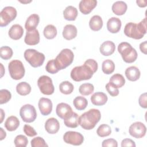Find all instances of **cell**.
I'll use <instances>...</instances> for the list:
<instances>
[{
    "mask_svg": "<svg viewBox=\"0 0 147 147\" xmlns=\"http://www.w3.org/2000/svg\"><path fill=\"white\" fill-rule=\"evenodd\" d=\"M98 69V63L94 59H88L80 66L74 67L71 72V78L75 82L90 79Z\"/></svg>",
    "mask_w": 147,
    "mask_h": 147,
    "instance_id": "cell-1",
    "label": "cell"
},
{
    "mask_svg": "<svg viewBox=\"0 0 147 147\" xmlns=\"http://www.w3.org/2000/svg\"><path fill=\"white\" fill-rule=\"evenodd\" d=\"M146 18H145L138 24L134 22L126 24L123 32L128 37L139 40L142 38L146 34Z\"/></svg>",
    "mask_w": 147,
    "mask_h": 147,
    "instance_id": "cell-2",
    "label": "cell"
},
{
    "mask_svg": "<svg viewBox=\"0 0 147 147\" xmlns=\"http://www.w3.org/2000/svg\"><path fill=\"white\" fill-rule=\"evenodd\" d=\"M101 114L99 110L90 109L79 117V125L85 130L92 129L100 121Z\"/></svg>",
    "mask_w": 147,
    "mask_h": 147,
    "instance_id": "cell-3",
    "label": "cell"
},
{
    "mask_svg": "<svg viewBox=\"0 0 147 147\" xmlns=\"http://www.w3.org/2000/svg\"><path fill=\"white\" fill-rule=\"evenodd\" d=\"M74 55L72 51L68 48L62 49L55 60V63L59 70L63 69L72 63Z\"/></svg>",
    "mask_w": 147,
    "mask_h": 147,
    "instance_id": "cell-4",
    "label": "cell"
},
{
    "mask_svg": "<svg viewBox=\"0 0 147 147\" xmlns=\"http://www.w3.org/2000/svg\"><path fill=\"white\" fill-rule=\"evenodd\" d=\"M118 52L121 54L123 61L127 63H131L137 58V52L131 45L127 42H122L118 46Z\"/></svg>",
    "mask_w": 147,
    "mask_h": 147,
    "instance_id": "cell-5",
    "label": "cell"
},
{
    "mask_svg": "<svg viewBox=\"0 0 147 147\" xmlns=\"http://www.w3.org/2000/svg\"><path fill=\"white\" fill-rule=\"evenodd\" d=\"M24 56L26 61L34 68L41 66L45 60L44 55L34 49H26L24 52Z\"/></svg>",
    "mask_w": 147,
    "mask_h": 147,
    "instance_id": "cell-6",
    "label": "cell"
},
{
    "mask_svg": "<svg viewBox=\"0 0 147 147\" xmlns=\"http://www.w3.org/2000/svg\"><path fill=\"white\" fill-rule=\"evenodd\" d=\"M11 78L14 80L21 79L25 75V68L22 63L18 60H11L8 65Z\"/></svg>",
    "mask_w": 147,
    "mask_h": 147,
    "instance_id": "cell-7",
    "label": "cell"
},
{
    "mask_svg": "<svg viewBox=\"0 0 147 147\" xmlns=\"http://www.w3.org/2000/svg\"><path fill=\"white\" fill-rule=\"evenodd\" d=\"M17 16V10L12 6L5 7L0 13V26H7L11 21H13Z\"/></svg>",
    "mask_w": 147,
    "mask_h": 147,
    "instance_id": "cell-8",
    "label": "cell"
},
{
    "mask_svg": "<svg viewBox=\"0 0 147 147\" xmlns=\"http://www.w3.org/2000/svg\"><path fill=\"white\" fill-rule=\"evenodd\" d=\"M37 85L41 93L44 95H50L54 92L55 87L52 80L47 75H42L38 78Z\"/></svg>",
    "mask_w": 147,
    "mask_h": 147,
    "instance_id": "cell-9",
    "label": "cell"
},
{
    "mask_svg": "<svg viewBox=\"0 0 147 147\" xmlns=\"http://www.w3.org/2000/svg\"><path fill=\"white\" fill-rule=\"evenodd\" d=\"M20 115L23 121L26 123H31L34 121L37 117L35 107L30 104H26L21 107Z\"/></svg>",
    "mask_w": 147,
    "mask_h": 147,
    "instance_id": "cell-10",
    "label": "cell"
},
{
    "mask_svg": "<svg viewBox=\"0 0 147 147\" xmlns=\"http://www.w3.org/2000/svg\"><path fill=\"white\" fill-rule=\"evenodd\" d=\"M63 140L67 144L73 145H80L84 141L83 136L77 131H68L63 136Z\"/></svg>",
    "mask_w": 147,
    "mask_h": 147,
    "instance_id": "cell-11",
    "label": "cell"
},
{
    "mask_svg": "<svg viewBox=\"0 0 147 147\" xmlns=\"http://www.w3.org/2000/svg\"><path fill=\"white\" fill-rule=\"evenodd\" d=\"M129 132L131 136L136 138H141L145 136L146 132V127L143 123L136 122L130 126Z\"/></svg>",
    "mask_w": 147,
    "mask_h": 147,
    "instance_id": "cell-12",
    "label": "cell"
},
{
    "mask_svg": "<svg viewBox=\"0 0 147 147\" xmlns=\"http://www.w3.org/2000/svg\"><path fill=\"white\" fill-rule=\"evenodd\" d=\"M38 108L43 115H48L52 112V103L51 99L47 98H41L38 101Z\"/></svg>",
    "mask_w": 147,
    "mask_h": 147,
    "instance_id": "cell-13",
    "label": "cell"
},
{
    "mask_svg": "<svg viewBox=\"0 0 147 147\" xmlns=\"http://www.w3.org/2000/svg\"><path fill=\"white\" fill-rule=\"evenodd\" d=\"M24 41L28 45H37L40 41V34L36 29L26 31Z\"/></svg>",
    "mask_w": 147,
    "mask_h": 147,
    "instance_id": "cell-14",
    "label": "cell"
},
{
    "mask_svg": "<svg viewBox=\"0 0 147 147\" xmlns=\"http://www.w3.org/2000/svg\"><path fill=\"white\" fill-rule=\"evenodd\" d=\"M73 112L71 107L65 103H59L56 109L57 115L61 119H65Z\"/></svg>",
    "mask_w": 147,
    "mask_h": 147,
    "instance_id": "cell-15",
    "label": "cell"
},
{
    "mask_svg": "<svg viewBox=\"0 0 147 147\" xmlns=\"http://www.w3.org/2000/svg\"><path fill=\"white\" fill-rule=\"evenodd\" d=\"M97 1L96 0H82L79 5L80 12L83 14H88L96 7Z\"/></svg>",
    "mask_w": 147,
    "mask_h": 147,
    "instance_id": "cell-16",
    "label": "cell"
},
{
    "mask_svg": "<svg viewBox=\"0 0 147 147\" xmlns=\"http://www.w3.org/2000/svg\"><path fill=\"white\" fill-rule=\"evenodd\" d=\"M59 129L60 123L55 118H50L46 121L45 123V129L49 134H56Z\"/></svg>",
    "mask_w": 147,
    "mask_h": 147,
    "instance_id": "cell-17",
    "label": "cell"
},
{
    "mask_svg": "<svg viewBox=\"0 0 147 147\" xmlns=\"http://www.w3.org/2000/svg\"><path fill=\"white\" fill-rule=\"evenodd\" d=\"M121 21L117 17H111L107 21V28L111 33H118L121 28Z\"/></svg>",
    "mask_w": 147,
    "mask_h": 147,
    "instance_id": "cell-18",
    "label": "cell"
},
{
    "mask_svg": "<svg viewBox=\"0 0 147 147\" xmlns=\"http://www.w3.org/2000/svg\"><path fill=\"white\" fill-rule=\"evenodd\" d=\"M115 46L113 42L111 41H106L103 42L99 48L100 52L105 56L111 55L115 51Z\"/></svg>",
    "mask_w": 147,
    "mask_h": 147,
    "instance_id": "cell-19",
    "label": "cell"
},
{
    "mask_svg": "<svg viewBox=\"0 0 147 147\" xmlns=\"http://www.w3.org/2000/svg\"><path fill=\"white\" fill-rule=\"evenodd\" d=\"M24 34L23 28L19 24H14L10 28L8 34L9 37L14 40L20 39Z\"/></svg>",
    "mask_w": 147,
    "mask_h": 147,
    "instance_id": "cell-20",
    "label": "cell"
},
{
    "mask_svg": "<svg viewBox=\"0 0 147 147\" xmlns=\"http://www.w3.org/2000/svg\"><path fill=\"white\" fill-rule=\"evenodd\" d=\"M77 33V28L75 25L68 24L64 27L63 30V36L65 39L70 40L76 37Z\"/></svg>",
    "mask_w": 147,
    "mask_h": 147,
    "instance_id": "cell-21",
    "label": "cell"
},
{
    "mask_svg": "<svg viewBox=\"0 0 147 147\" xmlns=\"http://www.w3.org/2000/svg\"><path fill=\"white\" fill-rule=\"evenodd\" d=\"M107 96L102 92H96L91 96V101L94 105L103 106L107 101Z\"/></svg>",
    "mask_w": 147,
    "mask_h": 147,
    "instance_id": "cell-22",
    "label": "cell"
},
{
    "mask_svg": "<svg viewBox=\"0 0 147 147\" xmlns=\"http://www.w3.org/2000/svg\"><path fill=\"white\" fill-rule=\"evenodd\" d=\"M125 74L129 80L134 82L140 78L141 73L137 67L135 66H131L126 69Z\"/></svg>",
    "mask_w": 147,
    "mask_h": 147,
    "instance_id": "cell-23",
    "label": "cell"
},
{
    "mask_svg": "<svg viewBox=\"0 0 147 147\" xmlns=\"http://www.w3.org/2000/svg\"><path fill=\"white\" fill-rule=\"evenodd\" d=\"M40 21L39 16L37 14H31L26 20L25 24V28L26 31L36 29Z\"/></svg>",
    "mask_w": 147,
    "mask_h": 147,
    "instance_id": "cell-24",
    "label": "cell"
},
{
    "mask_svg": "<svg viewBox=\"0 0 147 147\" xmlns=\"http://www.w3.org/2000/svg\"><path fill=\"white\" fill-rule=\"evenodd\" d=\"M65 125L68 127L76 128L79 125V117L75 112H72L68 117L64 119Z\"/></svg>",
    "mask_w": 147,
    "mask_h": 147,
    "instance_id": "cell-25",
    "label": "cell"
},
{
    "mask_svg": "<svg viewBox=\"0 0 147 147\" xmlns=\"http://www.w3.org/2000/svg\"><path fill=\"white\" fill-rule=\"evenodd\" d=\"M20 125L19 119L14 115L9 117L5 122V128L9 131H13L16 130Z\"/></svg>",
    "mask_w": 147,
    "mask_h": 147,
    "instance_id": "cell-26",
    "label": "cell"
},
{
    "mask_svg": "<svg viewBox=\"0 0 147 147\" xmlns=\"http://www.w3.org/2000/svg\"><path fill=\"white\" fill-rule=\"evenodd\" d=\"M127 4L123 1H117L112 5L113 12L117 16H122L125 13L127 10Z\"/></svg>",
    "mask_w": 147,
    "mask_h": 147,
    "instance_id": "cell-27",
    "label": "cell"
},
{
    "mask_svg": "<svg viewBox=\"0 0 147 147\" xmlns=\"http://www.w3.org/2000/svg\"><path fill=\"white\" fill-rule=\"evenodd\" d=\"M78 10L72 6H68L63 11V17L68 21H74L78 16Z\"/></svg>",
    "mask_w": 147,
    "mask_h": 147,
    "instance_id": "cell-28",
    "label": "cell"
},
{
    "mask_svg": "<svg viewBox=\"0 0 147 147\" xmlns=\"http://www.w3.org/2000/svg\"><path fill=\"white\" fill-rule=\"evenodd\" d=\"M90 29L93 31H98L102 28L103 21L102 18L98 15L92 16L89 22Z\"/></svg>",
    "mask_w": 147,
    "mask_h": 147,
    "instance_id": "cell-29",
    "label": "cell"
},
{
    "mask_svg": "<svg viewBox=\"0 0 147 147\" xmlns=\"http://www.w3.org/2000/svg\"><path fill=\"white\" fill-rule=\"evenodd\" d=\"M109 83L118 88L122 87L125 84V79L121 74H115L110 78Z\"/></svg>",
    "mask_w": 147,
    "mask_h": 147,
    "instance_id": "cell-30",
    "label": "cell"
},
{
    "mask_svg": "<svg viewBox=\"0 0 147 147\" xmlns=\"http://www.w3.org/2000/svg\"><path fill=\"white\" fill-rule=\"evenodd\" d=\"M16 91L20 95L25 96L30 92L31 87L29 83L25 82H22L17 84L16 86Z\"/></svg>",
    "mask_w": 147,
    "mask_h": 147,
    "instance_id": "cell-31",
    "label": "cell"
},
{
    "mask_svg": "<svg viewBox=\"0 0 147 147\" xmlns=\"http://www.w3.org/2000/svg\"><path fill=\"white\" fill-rule=\"evenodd\" d=\"M73 104L77 110H83L86 108L88 104V102L87 100L84 97L78 96L74 99Z\"/></svg>",
    "mask_w": 147,
    "mask_h": 147,
    "instance_id": "cell-32",
    "label": "cell"
},
{
    "mask_svg": "<svg viewBox=\"0 0 147 147\" xmlns=\"http://www.w3.org/2000/svg\"><path fill=\"white\" fill-rule=\"evenodd\" d=\"M115 69V64L114 62L110 60L107 59L103 61L102 64V70L105 74L109 75L112 74Z\"/></svg>",
    "mask_w": 147,
    "mask_h": 147,
    "instance_id": "cell-33",
    "label": "cell"
},
{
    "mask_svg": "<svg viewBox=\"0 0 147 147\" xmlns=\"http://www.w3.org/2000/svg\"><path fill=\"white\" fill-rule=\"evenodd\" d=\"M44 37L47 39H53L57 35V29L53 25H48L44 29Z\"/></svg>",
    "mask_w": 147,
    "mask_h": 147,
    "instance_id": "cell-34",
    "label": "cell"
},
{
    "mask_svg": "<svg viewBox=\"0 0 147 147\" xmlns=\"http://www.w3.org/2000/svg\"><path fill=\"white\" fill-rule=\"evenodd\" d=\"M74 85L68 81H64L62 82L59 85V90L60 91L65 95L70 94L74 91Z\"/></svg>",
    "mask_w": 147,
    "mask_h": 147,
    "instance_id": "cell-35",
    "label": "cell"
},
{
    "mask_svg": "<svg viewBox=\"0 0 147 147\" xmlns=\"http://www.w3.org/2000/svg\"><path fill=\"white\" fill-rule=\"evenodd\" d=\"M94 87L91 83H83L79 87V91L82 95H89L94 92Z\"/></svg>",
    "mask_w": 147,
    "mask_h": 147,
    "instance_id": "cell-36",
    "label": "cell"
},
{
    "mask_svg": "<svg viewBox=\"0 0 147 147\" xmlns=\"http://www.w3.org/2000/svg\"><path fill=\"white\" fill-rule=\"evenodd\" d=\"M111 133L110 126L106 124L100 125L97 129L96 133L100 137H105L109 136Z\"/></svg>",
    "mask_w": 147,
    "mask_h": 147,
    "instance_id": "cell-37",
    "label": "cell"
},
{
    "mask_svg": "<svg viewBox=\"0 0 147 147\" xmlns=\"http://www.w3.org/2000/svg\"><path fill=\"white\" fill-rule=\"evenodd\" d=\"M13 54L12 49L7 46H3L0 48V56L3 60L10 59Z\"/></svg>",
    "mask_w": 147,
    "mask_h": 147,
    "instance_id": "cell-38",
    "label": "cell"
},
{
    "mask_svg": "<svg viewBox=\"0 0 147 147\" xmlns=\"http://www.w3.org/2000/svg\"><path fill=\"white\" fill-rule=\"evenodd\" d=\"M14 142L15 146L17 147H25L26 146L28 143V140L26 136L22 134H20L16 137Z\"/></svg>",
    "mask_w": 147,
    "mask_h": 147,
    "instance_id": "cell-39",
    "label": "cell"
},
{
    "mask_svg": "<svg viewBox=\"0 0 147 147\" xmlns=\"http://www.w3.org/2000/svg\"><path fill=\"white\" fill-rule=\"evenodd\" d=\"M11 98L10 92L6 89L0 90V104H4L8 102Z\"/></svg>",
    "mask_w": 147,
    "mask_h": 147,
    "instance_id": "cell-40",
    "label": "cell"
},
{
    "mask_svg": "<svg viewBox=\"0 0 147 147\" xmlns=\"http://www.w3.org/2000/svg\"><path fill=\"white\" fill-rule=\"evenodd\" d=\"M32 147H45L48 146L45 140L41 137H36L31 140Z\"/></svg>",
    "mask_w": 147,
    "mask_h": 147,
    "instance_id": "cell-41",
    "label": "cell"
},
{
    "mask_svg": "<svg viewBox=\"0 0 147 147\" xmlns=\"http://www.w3.org/2000/svg\"><path fill=\"white\" fill-rule=\"evenodd\" d=\"M45 69L48 72L52 74H56L59 71L56 66L54 59L50 60L48 61V63L45 66Z\"/></svg>",
    "mask_w": 147,
    "mask_h": 147,
    "instance_id": "cell-42",
    "label": "cell"
},
{
    "mask_svg": "<svg viewBox=\"0 0 147 147\" xmlns=\"http://www.w3.org/2000/svg\"><path fill=\"white\" fill-rule=\"evenodd\" d=\"M106 89L109 94L112 96H116L119 94V90L118 88L115 87L110 83L106 84Z\"/></svg>",
    "mask_w": 147,
    "mask_h": 147,
    "instance_id": "cell-43",
    "label": "cell"
},
{
    "mask_svg": "<svg viewBox=\"0 0 147 147\" xmlns=\"http://www.w3.org/2000/svg\"><path fill=\"white\" fill-rule=\"evenodd\" d=\"M23 129L25 134L29 137H33L36 136L37 134L33 127L27 124L24 125Z\"/></svg>",
    "mask_w": 147,
    "mask_h": 147,
    "instance_id": "cell-44",
    "label": "cell"
},
{
    "mask_svg": "<svg viewBox=\"0 0 147 147\" xmlns=\"http://www.w3.org/2000/svg\"><path fill=\"white\" fill-rule=\"evenodd\" d=\"M102 146V147H117L118 142L113 138H109L103 141Z\"/></svg>",
    "mask_w": 147,
    "mask_h": 147,
    "instance_id": "cell-45",
    "label": "cell"
},
{
    "mask_svg": "<svg viewBox=\"0 0 147 147\" xmlns=\"http://www.w3.org/2000/svg\"><path fill=\"white\" fill-rule=\"evenodd\" d=\"M146 93L145 92L142 94H141L138 99V103L140 106L146 109L147 107V101H146Z\"/></svg>",
    "mask_w": 147,
    "mask_h": 147,
    "instance_id": "cell-46",
    "label": "cell"
},
{
    "mask_svg": "<svg viewBox=\"0 0 147 147\" xmlns=\"http://www.w3.org/2000/svg\"><path fill=\"white\" fill-rule=\"evenodd\" d=\"M121 146H136V144L133 140L130 138H125L121 142Z\"/></svg>",
    "mask_w": 147,
    "mask_h": 147,
    "instance_id": "cell-47",
    "label": "cell"
},
{
    "mask_svg": "<svg viewBox=\"0 0 147 147\" xmlns=\"http://www.w3.org/2000/svg\"><path fill=\"white\" fill-rule=\"evenodd\" d=\"M146 44L147 42L146 41H145L143 42H141L140 45V49L141 52H142L144 54H146Z\"/></svg>",
    "mask_w": 147,
    "mask_h": 147,
    "instance_id": "cell-48",
    "label": "cell"
},
{
    "mask_svg": "<svg viewBox=\"0 0 147 147\" xmlns=\"http://www.w3.org/2000/svg\"><path fill=\"white\" fill-rule=\"evenodd\" d=\"M136 3L137 5L141 7H144L146 6V1H137Z\"/></svg>",
    "mask_w": 147,
    "mask_h": 147,
    "instance_id": "cell-49",
    "label": "cell"
},
{
    "mask_svg": "<svg viewBox=\"0 0 147 147\" xmlns=\"http://www.w3.org/2000/svg\"><path fill=\"white\" fill-rule=\"evenodd\" d=\"M0 130H1V138H0V140H3L6 137V132L3 130V129H2V127L0 128Z\"/></svg>",
    "mask_w": 147,
    "mask_h": 147,
    "instance_id": "cell-50",
    "label": "cell"
},
{
    "mask_svg": "<svg viewBox=\"0 0 147 147\" xmlns=\"http://www.w3.org/2000/svg\"><path fill=\"white\" fill-rule=\"evenodd\" d=\"M1 110V123H2L3 122V117L5 116V113L3 112V109H0Z\"/></svg>",
    "mask_w": 147,
    "mask_h": 147,
    "instance_id": "cell-51",
    "label": "cell"
}]
</instances>
